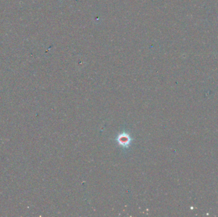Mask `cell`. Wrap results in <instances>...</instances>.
Segmentation results:
<instances>
[{
  "instance_id": "6da1fadb",
  "label": "cell",
  "mask_w": 218,
  "mask_h": 217,
  "mask_svg": "<svg viewBox=\"0 0 218 217\" xmlns=\"http://www.w3.org/2000/svg\"><path fill=\"white\" fill-rule=\"evenodd\" d=\"M130 141H131V139H130V137L129 136V135L125 133L119 135L117 138V141L119 144H120L121 145L123 146H126L128 145Z\"/></svg>"
}]
</instances>
